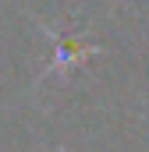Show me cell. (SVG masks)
Wrapping results in <instances>:
<instances>
[{
    "label": "cell",
    "instance_id": "cell-1",
    "mask_svg": "<svg viewBox=\"0 0 149 152\" xmlns=\"http://www.w3.org/2000/svg\"><path fill=\"white\" fill-rule=\"evenodd\" d=\"M85 53H92V46H78V42H68V39H57V57H53V64L46 71H57V67H64L71 60H82Z\"/></svg>",
    "mask_w": 149,
    "mask_h": 152
}]
</instances>
